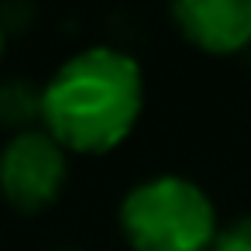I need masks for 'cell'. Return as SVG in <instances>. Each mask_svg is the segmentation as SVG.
I'll use <instances>...</instances> for the list:
<instances>
[{
    "label": "cell",
    "mask_w": 251,
    "mask_h": 251,
    "mask_svg": "<svg viewBox=\"0 0 251 251\" xmlns=\"http://www.w3.org/2000/svg\"><path fill=\"white\" fill-rule=\"evenodd\" d=\"M145 107L141 66L107 45H93L66 59L42 86L45 131L69 151L103 155L117 148L138 124Z\"/></svg>",
    "instance_id": "obj_1"
},
{
    "label": "cell",
    "mask_w": 251,
    "mask_h": 251,
    "mask_svg": "<svg viewBox=\"0 0 251 251\" xmlns=\"http://www.w3.org/2000/svg\"><path fill=\"white\" fill-rule=\"evenodd\" d=\"M121 230L134 251H210L217 213L196 182L182 176H155L124 196Z\"/></svg>",
    "instance_id": "obj_2"
},
{
    "label": "cell",
    "mask_w": 251,
    "mask_h": 251,
    "mask_svg": "<svg viewBox=\"0 0 251 251\" xmlns=\"http://www.w3.org/2000/svg\"><path fill=\"white\" fill-rule=\"evenodd\" d=\"M66 182V148L49 131H21L0 151V189L18 210L49 206Z\"/></svg>",
    "instance_id": "obj_3"
},
{
    "label": "cell",
    "mask_w": 251,
    "mask_h": 251,
    "mask_svg": "<svg viewBox=\"0 0 251 251\" xmlns=\"http://www.w3.org/2000/svg\"><path fill=\"white\" fill-rule=\"evenodd\" d=\"M179 31L210 55H234L251 42V0H179Z\"/></svg>",
    "instance_id": "obj_4"
},
{
    "label": "cell",
    "mask_w": 251,
    "mask_h": 251,
    "mask_svg": "<svg viewBox=\"0 0 251 251\" xmlns=\"http://www.w3.org/2000/svg\"><path fill=\"white\" fill-rule=\"evenodd\" d=\"M31 117H42V90L11 79L0 86V121L7 124H25Z\"/></svg>",
    "instance_id": "obj_5"
},
{
    "label": "cell",
    "mask_w": 251,
    "mask_h": 251,
    "mask_svg": "<svg viewBox=\"0 0 251 251\" xmlns=\"http://www.w3.org/2000/svg\"><path fill=\"white\" fill-rule=\"evenodd\" d=\"M210 251H251V213L220 227Z\"/></svg>",
    "instance_id": "obj_6"
},
{
    "label": "cell",
    "mask_w": 251,
    "mask_h": 251,
    "mask_svg": "<svg viewBox=\"0 0 251 251\" xmlns=\"http://www.w3.org/2000/svg\"><path fill=\"white\" fill-rule=\"evenodd\" d=\"M0 52H4V25H0Z\"/></svg>",
    "instance_id": "obj_7"
}]
</instances>
